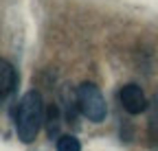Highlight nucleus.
Masks as SVG:
<instances>
[{
  "label": "nucleus",
  "mask_w": 158,
  "mask_h": 151,
  "mask_svg": "<svg viewBox=\"0 0 158 151\" xmlns=\"http://www.w3.org/2000/svg\"><path fill=\"white\" fill-rule=\"evenodd\" d=\"M75 97H77V109L88 121H92V123H103L106 121L108 105H106V99H103V94H101L97 83H92V81L79 83L77 90H75Z\"/></svg>",
  "instance_id": "2"
},
{
  "label": "nucleus",
  "mask_w": 158,
  "mask_h": 151,
  "mask_svg": "<svg viewBox=\"0 0 158 151\" xmlns=\"http://www.w3.org/2000/svg\"><path fill=\"white\" fill-rule=\"evenodd\" d=\"M118 99H121V105L125 112H130V114H141V112L147 109V97L145 92L134 85V83H127L121 88V92H118Z\"/></svg>",
  "instance_id": "3"
},
{
  "label": "nucleus",
  "mask_w": 158,
  "mask_h": 151,
  "mask_svg": "<svg viewBox=\"0 0 158 151\" xmlns=\"http://www.w3.org/2000/svg\"><path fill=\"white\" fill-rule=\"evenodd\" d=\"M152 125H154V127H158V99H156V103H154V114H152Z\"/></svg>",
  "instance_id": "6"
},
{
  "label": "nucleus",
  "mask_w": 158,
  "mask_h": 151,
  "mask_svg": "<svg viewBox=\"0 0 158 151\" xmlns=\"http://www.w3.org/2000/svg\"><path fill=\"white\" fill-rule=\"evenodd\" d=\"M44 121V101L37 90H29L15 107V129L22 142H33L42 129Z\"/></svg>",
  "instance_id": "1"
},
{
  "label": "nucleus",
  "mask_w": 158,
  "mask_h": 151,
  "mask_svg": "<svg viewBox=\"0 0 158 151\" xmlns=\"http://www.w3.org/2000/svg\"><path fill=\"white\" fill-rule=\"evenodd\" d=\"M15 85H18V72L13 64L7 62L5 57H0V105L15 92Z\"/></svg>",
  "instance_id": "4"
},
{
  "label": "nucleus",
  "mask_w": 158,
  "mask_h": 151,
  "mask_svg": "<svg viewBox=\"0 0 158 151\" xmlns=\"http://www.w3.org/2000/svg\"><path fill=\"white\" fill-rule=\"evenodd\" d=\"M57 151H81V142H79L73 134H62L57 138Z\"/></svg>",
  "instance_id": "5"
}]
</instances>
